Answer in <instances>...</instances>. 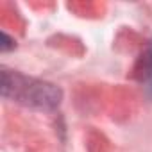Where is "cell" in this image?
Wrapping results in <instances>:
<instances>
[{"instance_id": "obj_3", "label": "cell", "mask_w": 152, "mask_h": 152, "mask_svg": "<svg viewBox=\"0 0 152 152\" xmlns=\"http://www.w3.org/2000/svg\"><path fill=\"white\" fill-rule=\"evenodd\" d=\"M2 38H4V43H2V52H7L11 47H15V45H13V41H11V38H9L6 32L2 34Z\"/></svg>"}, {"instance_id": "obj_2", "label": "cell", "mask_w": 152, "mask_h": 152, "mask_svg": "<svg viewBox=\"0 0 152 152\" xmlns=\"http://www.w3.org/2000/svg\"><path fill=\"white\" fill-rule=\"evenodd\" d=\"M136 75H138V81L143 86V90L152 97V41L147 45V48L143 50L140 57Z\"/></svg>"}, {"instance_id": "obj_1", "label": "cell", "mask_w": 152, "mask_h": 152, "mask_svg": "<svg viewBox=\"0 0 152 152\" xmlns=\"http://www.w3.org/2000/svg\"><path fill=\"white\" fill-rule=\"evenodd\" d=\"M2 93L6 99H15L25 106H34L41 109H50L59 104L61 93L52 84L27 79L23 75L11 73L7 70H4L2 73Z\"/></svg>"}]
</instances>
